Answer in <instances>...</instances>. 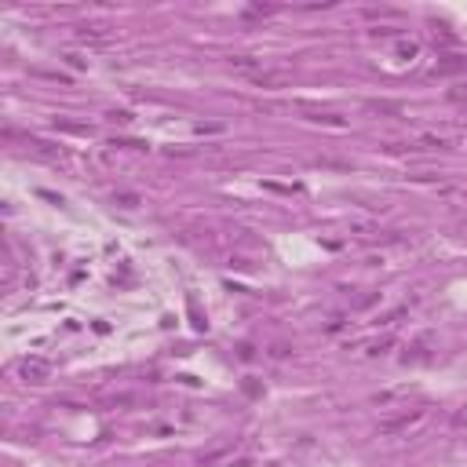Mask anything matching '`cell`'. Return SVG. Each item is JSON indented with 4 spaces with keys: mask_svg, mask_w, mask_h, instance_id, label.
<instances>
[{
    "mask_svg": "<svg viewBox=\"0 0 467 467\" xmlns=\"http://www.w3.org/2000/svg\"><path fill=\"white\" fill-rule=\"evenodd\" d=\"M18 372H22V380H30V384H40V380H48L51 365L44 358H26L22 365H18Z\"/></svg>",
    "mask_w": 467,
    "mask_h": 467,
    "instance_id": "6da1fadb",
    "label": "cell"
},
{
    "mask_svg": "<svg viewBox=\"0 0 467 467\" xmlns=\"http://www.w3.org/2000/svg\"><path fill=\"white\" fill-rule=\"evenodd\" d=\"M230 66H234V70H245V73H252V77L259 73V62L248 59V55H241V59H230Z\"/></svg>",
    "mask_w": 467,
    "mask_h": 467,
    "instance_id": "7a4b0ae2",
    "label": "cell"
}]
</instances>
